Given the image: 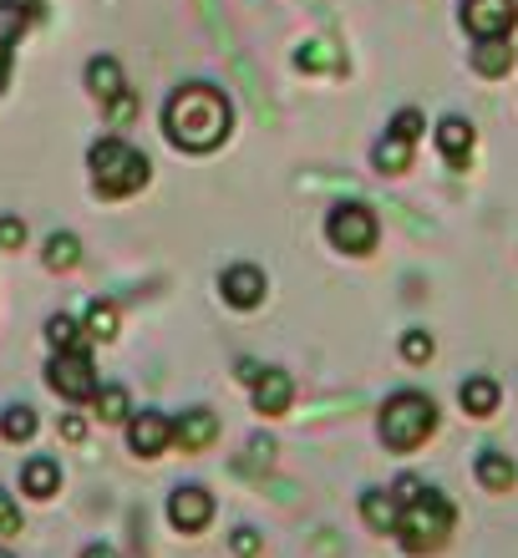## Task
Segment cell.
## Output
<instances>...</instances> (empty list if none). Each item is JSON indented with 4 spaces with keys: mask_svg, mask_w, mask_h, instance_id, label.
<instances>
[{
    "mask_svg": "<svg viewBox=\"0 0 518 558\" xmlns=\"http://www.w3.org/2000/svg\"><path fill=\"white\" fill-rule=\"evenodd\" d=\"M234 468L244 472V477H254V472H269V468H275V437H254L250 452L239 457Z\"/></svg>",
    "mask_w": 518,
    "mask_h": 558,
    "instance_id": "27",
    "label": "cell"
},
{
    "mask_svg": "<svg viewBox=\"0 0 518 558\" xmlns=\"http://www.w3.org/2000/svg\"><path fill=\"white\" fill-rule=\"evenodd\" d=\"M498 401H504V391H498L493 376H468V381H462V412L468 416H493Z\"/></svg>",
    "mask_w": 518,
    "mask_h": 558,
    "instance_id": "18",
    "label": "cell"
},
{
    "mask_svg": "<svg viewBox=\"0 0 518 558\" xmlns=\"http://www.w3.org/2000/svg\"><path fill=\"white\" fill-rule=\"evenodd\" d=\"M462 26L478 41H493V36H508L518 26V5L514 0H462Z\"/></svg>",
    "mask_w": 518,
    "mask_h": 558,
    "instance_id": "7",
    "label": "cell"
},
{
    "mask_svg": "<svg viewBox=\"0 0 518 558\" xmlns=\"http://www.w3.org/2000/svg\"><path fill=\"white\" fill-rule=\"evenodd\" d=\"M46 340L57 351H87V325L76 320V315H51L46 320Z\"/></svg>",
    "mask_w": 518,
    "mask_h": 558,
    "instance_id": "21",
    "label": "cell"
},
{
    "mask_svg": "<svg viewBox=\"0 0 518 558\" xmlns=\"http://www.w3.org/2000/svg\"><path fill=\"white\" fill-rule=\"evenodd\" d=\"M0 437H5V441H31V437H36V412H31V407H21V401H15V407H5V412H0Z\"/></svg>",
    "mask_w": 518,
    "mask_h": 558,
    "instance_id": "24",
    "label": "cell"
},
{
    "mask_svg": "<svg viewBox=\"0 0 518 558\" xmlns=\"http://www.w3.org/2000/svg\"><path fill=\"white\" fill-rule=\"evenodd\" d=\"M168 523L178 533H204L214 523V493L198 483H183L173 487V498H168Z\"/></svg>",
    "mask_w": 518,
    "mask_h": 558,
    "instance_id": "8",
    "label": "cell"
},
{
    "mask_svg": "<svg viewBox=\"0 0 518 558\" xmlns=\"http://www.w3.org/2000/svg\"><path fill=\"white\" fill-rule=\"evenodd\" d=\"M326 234L341 254H371L382 229H376V214H371L366 204H336L326 219Z\"/></svg>",
    "mask_w": 518,
    "mask_h": 558,
    "instance_id": "5",
    "label": "cell"
},
{
    "mask_svg": "<svg viewBox=\"0 0 518 558\" xmlns=\"http://www.w3.org/2000/svg\"><path fill=\"white\" fill-rule=\"evenodd\" d=\"M11 533H21V508L11 493H0V538H11Z\"/></svg>",
    "mask_w": 518,
    "mask_h": 558,
    "instance_id": "34",
    "label": "cell"
},
{
    "mask_svg": "<svg viewBox=\"0 0 518 558\" xmlns=\"http://www.w3.org/2000/svg\"><path fill=\"white\" fill-rule=\"evenodd\" d=\"M214 437H219V416L204 412V407H193L173 422V441L183 452H204V447H214Z\"/></svg>",
    "mask_w": 518,
    "mask_h": 558,
    "instance_id": "12",
    "label": "cell"
},
{
    "mask_svg": "<svg viewBox=\"0 0 518 558\" xmlns=\"http://www.w3.org/2000/svg\"><path fill=\"white\" fill-rule=\"evenodd\" d=\"M296 61H300V72H326V66H336V51L326 41H305L296 51Z\"/></svg>",
    "mask_w": 518,
    "mask_h": 558,
    "instance_id": "28",
    "label": "cell"
},
{
    "mask_svg": "<svg viewBox=\"0 0 518 558\" xmlns=\"http://www.w3.org/2000/svg\"><path fill=\"white\" fill-rule=\"evenodd\" d=\"M61 437L67 441H87V422H82V416H61Z\"/></svg>",
    "mask_w": 518,
    "mask_h": 558,
    "instance_id": "36",
    "label": "cell"
},
{
    "mask_svg": "<svg viewBox=\"0 0 518 558\" xmlns=\"http://www.w3.org/2000/svg\"><path fill=\"white\" fill-rule=\"evenodd\" d=\"M361 518H366L376 533H397V518H401V502L386 493V487H366L361 498Z\"/></svg>",
    "mask_w": 518,
    "mask_h": 558,
    "instance_id": "16",
    "label": "cell"
},
{
    "mask_svg": "<svg viewBox=\"0 0 518 558\" xmlns=\"http://www.w3.org/2000/svg\"><path fill=\"white\" fill-rule=\"evenodd\" d=\"M128 441L137 457H158L173 441V422L164 412H133L128 416Z\"/></svg>",
    "mask_w": 518,
    "mask_h": 558,
    "instance_id": "10",
    "label": "cell"
},
{
    "mask_svg": "<svg viewBox=\"0 0 518 558\" xmlns=\"http://www.w3.org/2000/svg\"><path fill=\"white\" fill-rule=\"evenodd\" d=\"M296 401V381H290V371L280 366H265L254 376V412L265 416H285V407Z\"/></svg>",
    "mask_w": 518,
    "mask_h": 558,
    "instance_id": "11",
    "label": "cell"
},
{
    "mask_svg": "<svg viewBox=\"0 0 518 558\" xmlns=\"http://www.w3.org/2000/svg\"><path fill=\"white\" fill-rule=\"evenodd\" d=\"M391 137H407V143H417V137H422V112H417V107H401L397 118H391Z\"/></svg>",
    "mask_w": 518,
    "mask_h": 558,
    "instance_id": "31",
    "label": "cell"
},
{
    "mask_svg": "<svg viewBox=\"0 0 518 558\" xmlns=\"http://www.w3.org/2000/svg\"><path fill=\"white\" fill-rule=\"evenodd\" d=\"M92 407H97V416H103V422H122V416H133V401H128V391H122V386H97Z\"/></svg>",
    "mask_w": 518,
    "mask_h": 558,
    "instance_id": "25",
    "label": "cell"
},
{
    "mask_svg": "<svg viewBox=\"0 0 518 558\" xmlns=\"http://www.w3.org/2000/svg\"><path fill=\"white\" fill-rule=\"evenodd\" d=\"M0 558H15V554H11V548H0Z\"/></svg>",
    "mask_w": 518,
    "mask_h": 558,
    "instance_id": "40",
    "label": "cell"
},
{
    "mask_svg": "<svg viewBox=\"0 0 518 558\" xmlns=\"http://www.w3.org/2000/svg\"><path fill=\"white\" fill-rule=\"evenodd\" d=\"M46 269H57V275H67V269L82 265V239L76 234H51L46 239V250H41Z\"/></svg>",
    "mask_w": 518,
    "mask_h": 558,
    "instance_id": "22",
    "label": "cell"
},
{
    "mask_svg": "<svg viewBox=\"0 0 518 558\" xmlns=\"http://www.w3.org/2000/svg\"><path fill=\"white\" fill-rule=\"evenodd\" d=\"M21 487H26V498H36V502L57 498V487H61V468L51 462V457H31L26 468H21Z\"/></svg>",
    "mask_w": 518,
    "mask_h": 558,
    "instance_id": "15",
    "label": "cell"
},
{
    "mask_svg": "<svg viewBox=\"0 0 518 558\" xmlns=\"http://www.w3.org/2000/svg\"><path fill=\"white\" fill-rule=\"evenodd\" d=\"M473 477L489 487V493H508V487L518 483V468H514V457H508V452L483 447V452H478V462H473Z\"/></svg>",
    "mask_w": 518,
    "mask_h": 558,
    "instance_id": "14",
    "label": "cell"
},
{
    "mask_svg": "<svg viewBox=\"0 0 518 558\" xmlns=\"http://www.w3.org/2000/svg\"><path fill=\"white\" fill-rule=\"evenodd\" d=\"M437 147H443L447 168H468V158H473V122L468 118H443L437 122Z\"/></svg>",
    "mask_w": 518,
    "mask_h": 558,
    "instance_id": "13",
    "label": "cell"
},
{
    "mask_svg": "<svg viewBox=\"0 0 518 558\" xmlns=\"http://www.w3.org/2000/svg\"><path fill=\"white\" fill-rule=\"evenodd\" d=\"M5 76H11V46H0V92H5Z\"/></svg>",
    "mask_w": 518,
    "mask_h": 558,
    "instance_id": "39",
    "label": "cell"
},
{
    "mask_svg": "<svg viewBox=\"0 0 518 558\" xmlns=\"http://www.w3.org/2000/svg\"><path fill=\"white\" fill-rule=\"evenodd\" d=\"M26 244V223L15 219V214H5L0 219V250H21Z\"/></svg>",
    "mask_w": 518,
    "mask_h": 558,
    "instance_id": "33",
    "label": "cell"
},
{
    "mask_svg": "<svg viewBox=\"0 0 518 558\" xmlns=\"http://www.w3.org/2000/svg\"><path fill=\"white\" fill-rule=\"evenodd\" d=\"M376 168H382V173H407V168H412V143L386 133L382 143H376Z\"/></svg>",
    "mask_w": 518,
    "mask_h": 558,
    "instance_id": "23",
    "label": "cell"
},
{
    "mask_svg": "<svg viewBox=\"0 0 518 558\" xmlns=\"http://www.w3.org/2000/svg\"><path fill=\"white\" fill-rule=\"evenodd\" d=\"M137 118V97L128 87L118 92V97H112V102H107V128H128V122Z\"/></svg>",
    "mask_w": 518,
    "mask_h": 558,
    "instance_id": "29",
    "label": "cell"
},
{
    "mask_svg": "<svg viewBox=\"0 0 518 558\" xmlns=\"http://www.w3.org/2000/svg\"><path fill=\"white\" fill-rule=\"evenodd\" d=\"M401 355H407L412 366L432 361V336H427V330H407V336H401Z\"/></svg>",
    "mask_w": 518,
    "mask_h": 558,
    "instance_id": "30",
    "label": "cell"
},
{
    "mask_svg": "<svg viewBox=\"0 0 518 558\" xmlns=\"http://www.w3.org/2000/svg\"><path fill=\"white\" fill-rule=\"evenodd\" d=\"M87 87H92V97H97V102H112V97H118L122 92V66L112 57H92V66H87Z\"/></svg>",
    "mask_w": 518,
    "mask_h": 558,
    "instance_id": "20",
    "label": "cell"
},
{
    "mask_svg": "<svg viewBox=\"0 0 518 558\" xmlns=\"http://www.w3.org/2000/svg\"><path fill=\"white\" fill-rule=\"evenodd\" d=\"M229 548H234V558H260V548H265V538L254 529H234V538H229Z\"/></svg>",
    "mask_w": 518,
    "mask_h": 558,
    "instance_id": "32",
    "label": "cell"
},
{
    "mask_svg": "<svg viewBox=\"0 0 518 558\" xmlns=\"http://www.w3.org/2000/svg\"><path fill=\"white\" fill-rule=\"evenodd\" d=\"M514 66V51H508V36H493V41L473 46V72L478 76H508Z\"/></svg>",
    "mask_w": 518,
    "mask_h": 558,
    "instance_id": "19",
    "label": "cell"
},
{
    "mask_svg": "<svg viewBox=\"0 0 518 558\" xmlns=\"http://www.w3.org/2000/svg\"><path fill=\"white\" fill-rule=\"evenodd\" d=\"M31 5H36V0H31Z\"/></svg>",
    "mask_w": 518,
    "mask_h": 558,
    "instance_id": "41",
    "label": "cell"
},
{
    "mask_svg": "<svg viewBox=\"0 0 518 558\" xmlns=\"http://www.w3.org/2000/svg\"><path fill=\"white\" fill-rule=\"evenodd\" d=\"M422 487H427L422 477H397V487H391V498H397V502H412L417 493H422Z\"/></svg>",
    "mask_w": 518,
    "mask_h": 558,
    "instance_id": "35",
    "label": "cell"
},
{
    "mask_svg": "<svg viewBox=\"0 0 518 558\" xmlns=\"http://www.w3.org/2000/svg\"><path fill=\"white\" fill-rule=\"evenodd\" d=\"M46 381L51 391L67 401H92L97 397V366H92L87 351H57V361L46 366Z\"/></svg>",
    "mask_w": 518,
    "mask_h": 558,
    "instance_id": "6",
    "label": "cell"
},
{
    "mask_svg": "<svg viewBox=\"0 0 518 558\" xmlns=\"http://www.w3.org/2000/svg\"><path fill=\"white\" fill-rule=\"evenodd\" d=\"M82 558H118V548H112V544H92V548H82Z\"/></svg>",
    "mask_w": 518,
    "mask_h": 558,
    "instance_id": "37",
    "label": "cell"
},
{
    "mask_svg": "<svg viewBox=\"0 0 518 558\" xmlns=\"http://www.w3.org/2000/svg\"><path fill=\"white\" fill-rule=\"evenodd\" d=\"M376 426H382V441L391 452H417V447L437 432V401H432L427 391H391V397L382 401Z\"/></svg>",
    "mask_w": 518,
    "mask_h": 558,
    "instance_id": "4",
    "label": "cell"
},
{
    "mask_svg": "<svg viewBox=\"0 0 518 558\" xmlns=\"http://www.w3.org/2000/svg\"><path fill=\"white\" fill-rule=\"evenodd\" d=\"M219 290H224V305H234V310H254L260 300H265V269L260 265H229L219 275Z\"/></svg>",
    "mask_w": 518,
    "mask_h": 558,
    "instance_id": "9",
    "label": "cell"
},
{
    "mask_svg": "<svg viewBox=\"0 0 518 558\" xmlns=\"http://www.w3.org/2000/svg\"><path fill=\"white\" fill-rule=\"evenodd\" d=\"M36 15H41V0H36V5H31V0H0V46L21 41Z\"/></svg>",
    "mask_w": 518,
    "mask_h": 558,
    "instance_id": "17",
    "label": "cell"
},
{
    "mask_svg": "<svg viewBox=\"0 0 518 558\" xmlns=\"http://www.w3.org/2000/svg\"><path fill=\"white\" fill-rule=\"evenodd\" d=\"M229 128H234L229 97L219 87H204V82H183L164 107V133L183 153H214L229 137Z\"/></svg>",
    "mask_w": 518,
    "mask_h": 558,
    "instance_id": "1",
    "label": "cell"
},
{
    "mask_svg": "<svg viewBox=\"0 0 518 558\" xmlns=\"http://www.w3.org/2000/svg\"><path fill=\"white\" fill-rule=\"evenodd\" d=\"M87 168H92V183L103 198H133V193L148 189V153L133 143H122V137H103V143L87 153Z\"/></svg>",
    "mask_w": 518,
    "mask_h": 558,
    "instance_id": "2",
    "label": "cell"
},
{
    "mask_svg": "<svg viewBox=\"0 0 518 558\" xmlns=\"http://www.w3.org/2000/svg\"><path fill=\"white\" fill-rule=\"evenodd\" d=\"M122 325H118V305L112 300H92V310H87V336L92 340H112Z\"/></svg>",
    "mask_w": 518,
    "mask_h": 558,
    "instance_id": "26",
    "label": "cell"
},
{
    "mask_svg": "<svg viewBox=\"0 0 518 558\" xmlns=\"http://www.w3.org/2000/svg\"><path fill=\"white\" fill-rule=\"evenodd\" d=\"M260 371H265L260 361H239V381H250V386H254V376H260Z\"/></svg>",
    "mask_w": 518,
    "mask_h": 558,
    "instance_id": "38",
    "label": "cell"
},
{
    "mask_svg": "<svg viewBox=\"0 0 518 558\" xmlns=\"http://www.w3.org/2000/svg\"><path fill=\"white\" fill-rule=\"evenodd\" d=\"M458 523V508L437 493V487H422L412 502H401L397 518V538L407 554H437L447 544V533Z\"/></svg>",
    "mask_w": 518,
    "mask_h": 558,
    "instance_id": "3",
    "label": "cell"
}]
</instances>
